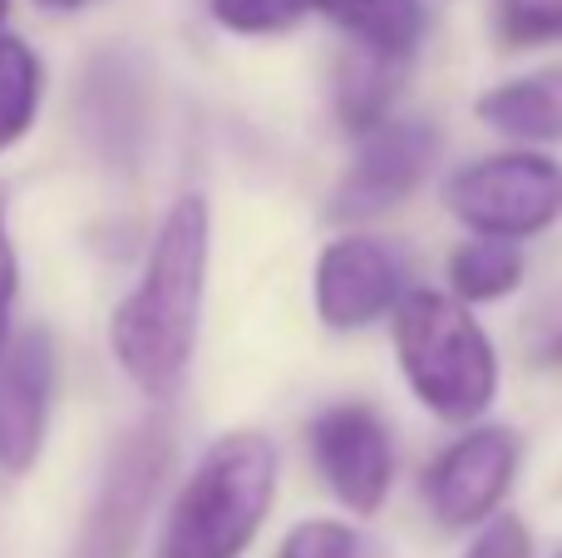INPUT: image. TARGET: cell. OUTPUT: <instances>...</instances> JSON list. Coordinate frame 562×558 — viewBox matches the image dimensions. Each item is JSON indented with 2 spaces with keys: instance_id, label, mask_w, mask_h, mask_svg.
I'll return each instance as SVG.
<instances>
[{
  "instance_id": "6da1fadb",
  "label": "cell",
  "mask_w": 562,
  "mask_h": 558,
  "mask_svg": "<svg viewBox=\"0 0 562 558\" xmlns=\"http://www.w3.org/2000/svg\"><path fill=\"white\" fill-rule=\"evenodd\" d=\"M207 263H213V208L203 193H183L158 223L134 292L109 316V351L119 371L154 405H168L188 381L207 297Z\"/></svg>"
},
{
  "instance_id": "7a4b0ae2",
  "label": "cell",
  "mask_w": 562,
  "mask_h": 558,
  "mask_svg": "<svg viewBox=\"0 0 562 558\" xmlns=\"http://www.w3.org/2000/svg\"><path fill=\"white\" fill-rule=\"evenodd\" d=\"M281 455L272 435L233 431L203 450L164 524V558H243L277 500Z\"/></svg>"
},
{
  "instance_id": "3957f363",
  "label": "cell",
  "mask_w": 562,
  "mask_h": 558,
  "mask_svg": "<svg viewBox=\"0 0 562 558\" xmlns=\"http://www.w3.org/2000/svg\"><path fill=\"white\" fill-rule=\"evenodd\" d=\"M395 361L409 395L435 421L474 425L498 395V351L459 297L405 287L390 312Z\"/></svg>"
},
{
  "instance_id": "277c9868",
  "label": "cell",
  "mask_w": 562,
  "mask_h": 558,
  "mask_svg": "<svg viewBox=\"0 0 562 558\" xmlns=\"http://www.w3.org/2000/svg\"><path fill=\"white\" fill-rule=\"evenodd\" d=\"M445 208L469 233L528 243L562 217V164L538 148L469 158L449 174Z\"/></svg>"
},
{
  "instance_id": "5b68a950",
  "label": "cell",
  "mask_w": 562,
  "mask_h": 558,
  "mask_svg": "<svg viewBox=\"0 0 562 558\" xmlns=\"http://www.w3.org/2000/svg\"><path fill=\"white\" fill-rule=\"evenodd\" d=\"M168 470H173V431H168V421L148 415V421H138L134 431L109 450L104 470H99V484H94V500H89V514H85V524H79L75 558H128L134 554Z\"/></svg>"
},
{
  "instance_id": "8992f818",
  "label": "cell",
  "mask_w": 562,
  "mask_h": 558,
  "mask_svg": "<svg viewBox=\"0 0 562 558\" xmlns=\"http://www.w3.org/2000/svg\"><path fill=\"white\" fill-rule=\"evenodd\" d=\"M311 460L316 475L340 510H350L356 520L385 510L390 484H395V440L390 425L375 405L366 401H336L326 411L311 415Z\"/></svg>"
},
{
  "instance_id": "52a82bcc",
  "label": "cell",
  "mask_w": 562,
  "mask_h": 558,
  "mask_svg": "<svg viewBox=\"0 0 562 558\" xmlns=\"http://www.w3.org/2000/svg\"><path fill=\"white\" fill-rule=\"evenodd\" d=\"M524 440L508 425H469L425 470V504L439 529L464 534L488 524L514 490Z\"/></svg>"
},
{
  "instance_id": "ba28073f",
  "label": "cell",
  "mask_w": 562,
  "mask_h": 558,
  "mask_svg": "<svg viewBox=\"0 0 562 558\" xmlns=\"http://www.w3.org/2000/svg\"><path fill=\"white\" fill-rule=\"evenodd\" d=\"M439 158V129L429 119H380L356 134L350 168L330 193L336 223H370V217L400 208L429 178Z\"/></svg>"
},
{
  "instance_id": "9c48e42d",
  "label": "cell",
  "mask_w": 562,
  "mask_h": 558,
  "mask_svg": "<svg viewBox=\"0 0 562 558\" xmlns=\"http://www.w3.org/2000/svg\"><path fill=\"white\" fill-rule=\"evenodd\" d=\"M409 277L395 247L366 233H346L336 243L321 247L316 272H311V297H316V316L330 332H366L380 316L395 312L405 297Z\"/></svg>"
},
{
  "instance_id": "30bf717a",
  "label": "cell",
  "mask_w": 562,
  "mask_h": 558,
  "mask_svg": "<svg viewBox=\"0 0 562 558\" xmlns=\"http://www.w3.org/2000/svg\"><path fill=\"white\" fill-rule=\"evenodd\" d=\"M55 336L45 326H10L0 342V470L30 475L45 450L55 411Z\"/></svg>"
},
{
  "instance_id": "8fae6325",
  "label": "cell",
  "mask_w": 562,
  "mask_h": 558,
  "mask_svg": "<svg viewBox=\"0 0 562 558\" xmlns=\"http://www.w3.org/2000/svg\"><path fill=\"white\" fill-rule=\"evenodd\" d=\"M474 119L524 148L562 144V59L504 79V85H488L474 99Z\"/></svg>"
},
{
  "instance_id": "7c38bea8",
  "label": "cell",
  "mask_w": 562,
  "mask_h": 558,
  "mask_svg": "<svg viewBox=\"0 0 562 558\" xmlns=\"http://www.w3.org/2000/svg\"><path fill=\"white\" fill-rule=\"evenodd\" d=\"M311 15L330 20L350 45L375 49L385 59H415L425 40V5L419 0H306Z\"/></svg>"
},
{
  "instance_id": "4fadbf2b",
  "label": "cell",
  "mask_w": 562,
  "mask_h": 558,
  "mask_svg": "<svg viewBox=\"0 0 562 558\" xmlns=\"http://www.w3.org/2000/svg\"><path fill=\"white\" fill-rule=\"evenodd\" d=\"M524 272H528L524 243L469 233L464 243L449 253V297H459L464 306L504 302V297H514L518 287H524Z\"/></svg>"
},
{
  "instance_id": "5bb4252c",
  "label": "cell",
  "mask_w": 562,
  "mask_h": 558,
  "mask_svg": "<svg viewBox=\"0 0 562 558\" xmlns=\"http://www.w3.org/2000/svg\"><path fill=\"white\" fill-rule=\"evenodd\" d=\"M400 75H405V59H385L375 49L350 45L346 59L336 69V114L350 134H366L370 124L390 119V99L400 89Z\"/></svg>"
},
{
  "instance_id": "9a60e30c",
  "label": "cell",
  "mask_w": 562,
  "mask_h": 558,
  "mask_svg": "<svg viewBox=\"0 0 562 558\" xmlns=\"http://www.w3.org/2000/svg\"><path fill=\"white\" fill-rule=\"evenodd\" d=\"M40 99H45V65L20 35L0 30V154L15 148L35 129Z\"/></svg>"
},
{
  "instance_id": "2e32d148",
  "label": "cell",
  "mask_w": 562,
  "mask_h": 558,
  "mask_svg": "<svg viewBox=\"0 0 562 558\" xmlns=\"http://www.w3.org/2000/svg\"><path fill=\"white\" fill-rule=\"evenodd\" d=\"M207 10H213L217 25L243 40L286 35V30H296L311 15L306 0H207Z\"/></svg>"
},
{
  "instance_id": "e0dca14e",
  "label": "cell",
  "mask_w": 562,
  "mask_h": 558,
  "mask_svg": "<svg viewBox=\"0 0 562 558\" xmlns=\"http://www.w3.org/2000/svg\"><path fill=\"white\" fill-rule=\"evenodd\" d=\"M494 25L514 49L562 45V0H494Z\"/></svg>"
},
{
  "instance_id": "ac0fdd59",
  "label": "cell",
  "mask_w": 562,
  "mask_h": 558,
  "mask_svg": "<svg viewBox=\"0 0 562 558\" xmlns=\"http://www.w3.org/2000/svg\"><path fill=\"white\" fill-rule=\"evenodd\" d=\"M360 534L346 520H301L281 539L277 558H360Z\"/></svg>"
},
{
  "instance_id": "d6986e66",
  "label": "cell",
  "mask_w": 562,
  "mask_h": 558,
  "mask_svg": "<svg viewBox=\"0 0 562 558\" xmlns=\"http://www.w3.org/2000/svg\"><path fill=\"white\" fill-rule=\"evenodd\" d=\"M464 558H533L524 520H514V514H494L488 524H479V539L469 544Z\"/></svg>"
},
{
  "instance_id": "ffe728a7",
  "label": "cell",
  "mask_w": 562,
  "mask_h": 558,
  "mask_svg": "<svg viewBox=\"0 0 562 558\" xmlns=\"http://www.w3.org/2000/svg\"><path fill=\"white\" fill-rule=\"evenodd\" d=\"M15 292H20V257L15 243H10V193L0 183V342L10 336V322H15Z\"/></svg>"
},
{
  "instance_id": "44dd1931",
  "label": "cell",
  "mask_w": 562,
  "mask_h": 558,
  "mask_svg": "<svg viewBox=\"0 0 562 558\" xmlns=\"http://www.w3.org/2000/svg\"><path fill=\"white\" fill-rule=\"evenodd\" d=\"M543 361H548V366H562V326L543 342Z\"/></svg>"
},
{
  "instance_id": "7402d4cb",
  "label": "cell",
  "mask_w": 562,
  "mask_h": 558,
  "mask_svg": "<svg viewBox=\"0 0 562 558\" xmlns=\"http://www.w3.org/2000/svg\"><path fill=\"white\" fill-rule=\"evenodd\" d=\"M40 5H49V10H79L85 0H40Z\"/></svg>"
},
{
  "instance_id": "603a6c76",
  "label": "cell",
  "mask_w": 562,
  "mask_h": 558,
  "mask_svg": "<svg viewBox=\"0 0 562 558\" xmlns=\"http://www.w3.org/2000/svg\"><path fill=\"white\" fill-rule=\"evenodd\" d=\"M5 15H10V0H0V30H5Z\"/></svg>"
},
{
  "instance_id": "cb8c5ba5",
  "label": "cell",
  "mask_w": 562,
  "mask_h": 558,
  "mask_svg": "<svg viewBox=\"0 0 562 558\" xmlns=\"http://www.w3.org/2000/svg\"><path fill=\"white\" fill-rule=\"evenodd\" d=\"M558 558H562V554H558Z\"/></svg>"
}]
</instances>
